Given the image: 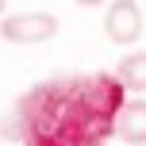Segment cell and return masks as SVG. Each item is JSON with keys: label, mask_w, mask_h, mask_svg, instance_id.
<instances>
[{"label": "cell", "mask_w": 146, "mask_h": 146, "mask_svg": "<svg viewBox=\"0 0 146 146\" xmlns=\"http://www.w3.org/2000/svg\"><path fill=\"white\" fill-rule=\"evenodd\" d=\"M127 88L115 73H58L12 104L0 135L19 146H108Z\"/></svg>", "instance_id": "cell-1"}, {"label": "cell", "mask_w": 146, "mask_h": 146, "mask_svg": "<svg viewBox=\"0 0 146 146\" xmlns=\"http://www.w3.org/2000/svg\"><path fill=\"white\" fill-rule=\"evenodd\" d=\"M58 35V19L50 12H15L0 19V38L12 46H38Z\"/></svg>", "instance_id": "cell-2"}, {"label": "cell", "mask_w": 146, "mask_h": 146, "mask_svg": "<svg viewBox=\"0 0 146 146\" xmlns=\"http://www.w3.org/2000/svg\"><path fill=\"white\" fill-rule=\"evenodd\" d=\"M104 35L115 46H135L142 38V8L139 0H111L104 12Z\"/></svg>", "instance_id": "cell-3"}, {"label": "cell", "mask_w": 146, "mask_h": 146, "mask_svg": "<svg viewBox=\"0 0 146 146\" xmlns=\"http://www.w3.org/2000/svg\"><path fill=\"white\" fill-rule=\"evenodd\" d=\"M115 135L131 146H146V100H127L115 119Z\"/></svg>", "instance_id": "cell-4"}, {"label": "cell", "mask_w": 146, "mask_h": 146, "mask_svg": "<svg viewBox=\"0 0 146 146\" xmlns=\"http://www.w3.org/2000/svg\"><path fill=\"white\" fill-rule=\"evenodd\" d=\"M115 81L127 92H146V50L123 54V62L115 66Z\"/></svg>", "instance_id": "cell-5"}, {"label": "cell", "mask_w": 146, "mask_h": 146, "mask_svg": "<svg viewBox=\"0 0 146 146\" xmlns=\"http://www.w3.org/2000/svg\"><path fill=\"white\" fill-rule=\"evenodd\" d=\"M73 4H81V8H100L104 0H73Z\"/></svg>", "instance_id": "cell-6"}, {"label": "cell", "mask_w": 146, "mask_h": 146, "mask_svg": "<svg viewBox=\"0 0 146 146\" xmlns=\"http://www.w3.org/2000/svg\"><path fill=\"white\" fill-rule=\"evenodd\" d=\"M4 8H8V0H0V15H4Z\"/></svg>", "instance_id": "cell-7"}]
</instances>
